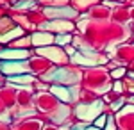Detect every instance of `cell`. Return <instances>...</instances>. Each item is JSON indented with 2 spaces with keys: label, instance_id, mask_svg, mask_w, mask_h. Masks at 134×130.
<instances>
[{
  "label": "cell",
  "instance_id": "obj_1",
  "mask_svg": "<svg viewBox=\"0 0 134 130\" xmlns=\"http://www.w3.org/2000/svg\"><path fill=\"white\" fill-rule=\"evenodd\" d=\"M100 107H102V103H100V102H97V103H95V105H93L91 109H88V107H86V105H81V107H79V109H77V112H79V114H77V116H79V118H81V116H82L84 112H88V114H86V116H84V120H93V118H95V116H97V114H98V110H100Z\"/></svg>",
  "mask_w": 134,
  "mask_h": 130
},
{
  "label": "cell",
  "instance_id": "obj_2",
  "mask_svg": "<svg viewBox=\"0 0 134 130\" xmlns=\"http://www.w3.org/2000/svg\"><path fill=\"white\" fill-rule=\"evenodd\" d=\"M29 54L25 50H4L0 52V59H13V61H20L25 59Z\"/></svg>",
  "mask_w": 134,
  "mask_h": 130
},
{
  "label": "cell",
  "instance_id": "obj_3",
  "mask_svg": "<svg viewBox=\"0 0 134 130\" xmlns=\"http://www.w3.org/2000/svg\"><path fill=\"white\" fill-rule=\"evenodd\" d=\"M73 91V87H70V89H66V87H59V86H54L52 87V93H55L61 100H64V102H72V93Z\"/></svg>",
  "mask_w": 134,
  "mask_h": 130
},
{
  "label": "cell",
  "instance_id": "obj_4",
  "mask_svg": "<svg viewBox=\"0 0 134 130\" xmlns=\"http://www.w3.org/2000/svg\"><path fill=\"white\" fill-rule=\"evenodd\" d=\"M104 59H98V57H86L82 54H73V62H79V64H97V62H102Z\"/></svg>",
  "mask_w": 134,
  "mask_h": 130
},
{
  "label": "cell",
  "instance_id": "obj_5",
  "mask_svg": "<svg viewBox=\"0 0 134 130\" xmlns=\"http://www.w3.org/2000/svg\"><path fill=\"white\" fill-rule=\"evenodd\" d=\"M13 82H20V84H29V82H31V77H13Z\"/></svg>",
  "mask_w": 134,
  "mask_h": 130
},
{
  "label": "cell",
  "instance_id": "obj_6",
  "mask_svg": "<svg viewBox=\"0 0 134 130\" xmlns=\"http://www.w3.org/2000/svg\"><path fill=\"white\" fill-rule=\"evenodd\" d=\"M125 71H127L125 68H116V70L113 71V77L114 79H122V77L125 75Z\"/></svg>",
  "mask_w": 134,
  "mask_h": 130
},
{
  "label": "cell",
  "instance_id": "obj_7",
  "mask_svg": "<svg viewBox=\"0 0 134 130\" xmlns=\"http://www.w3.org/2000/svg\"><path fill=\"white\" fill-rule=\"evenodd\" d=\"M34 41H43V43H50L52 38H50V36H36V38H34Z\"/></svg>",
  "mask_w": 134,
  "mask_h": 130
},
{
  "label": "cell",
  "instance_id": "obj_8",
  "mask_svg": "<svg viewBox=\"0 0 134 130\" xmlns=\"http://www.w3.org/2000/svg\"><path fill=\"white\" fill-rule=\"evenodd\" d=\"M66 41H70V36H64V38L59 36V38H57V43H59V45H66Z\"/></svg>",
  "mask_w": 134,
  "mask_h": 130
},
{
  "label": "cell",
  "instance_id": "obj_9",
  "mask_svg": "<svg viewBox=\"0 0 134 130\" xmlns=\"http://www.w3.org/2000/svg\"><path fill=\"white\" fill-rule=\"evenodd\" d=\"M104 123H105V116H100V118L97 120V125H98V127H102Z\"/></svg>",
  "mask_w": 134,
  "mask_h": 130
},
{
  "label": "cell",
  "instance_id": "obj_10",
  "mask_svg": "<svg viewBox=\"0 0 134 130\" xmlns=\"http://www.w3.org/2000/svg\"><path fill=\"white\" fill-rule=\"evenodd\" d=\"M118 107H122V100L116 102V103H113V109H118Z\"/></svg>",
  "mask_w": 134,
  "mask_h": 130
},
{
  "label": "cell",
  "instance_id": "obj_11",
  "mask_svg": "<svg viewBox=\"0 0 134 130\" xmlns=\"http://www.w3.org/2000/svg\"><path fill=\"white\" fill-rule=\"evenodd\" d=\"M109 130H114V127H113V123H109Z\"/></svg>",
  "mask_w": 134,
  "mask_h": 130
},
{
  "label": "cell",
  "instance_id": "obj_12",
  "mask_svg": "<svg viewBox=\"0 0 134 130\" xmlns=\"http://www.w3.org/2000/svg\"><path fill=\"white\" fill-rule=\"evenodd\" d=\"M129 102H132V103H134V96H132V98H131V100H129Z\"/></svg>",
  "mask_w": 134,
  "mask_h": 130
},
{
  "label": "cell",
  "instance_id": "obj_13",
  "mask_svg": "<svg viewBox=\"0 0 134 130\" xmlns=\"http://www.w3.org/2000/svg\"><path fill=\"white\" fill-rule=\"evenodd\" d=\"M95 130H98V128H95Z\"/></svg>",
  "mask_w": 134,
  "mask_h": 130
}]
</instances>
